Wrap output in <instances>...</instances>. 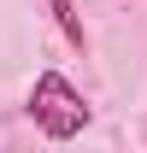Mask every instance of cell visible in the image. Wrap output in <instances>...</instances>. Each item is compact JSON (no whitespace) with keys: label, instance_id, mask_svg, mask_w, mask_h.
<instances>
[{"label":"cell","instance_id":"obj_1","mask_svg":"<svg viewBox=\"0 0 147 153\" xmlns=\"http://www.w3.org/2000/svg\"><path fill=\"white\" fill-rule=\"evenodd\" d=\"M24 112H30V124H36L47 141H71V135L88 130V118H94L88 100H82V88H76L71 76H59V71H41V76H36Z\"/></svg>","mask_w":147,"mask_h":153},{"label":"cell","instance_id":"obj_2","mask_svg":"<svg viewBox=\"0 0 147 153\" xmlns=\"http://www.w3.org/2000/svg\"><path fill=\"white\" fill-rule=\"evenodd\" d=\"M47 12H53L59 36L71 41V47H88V30H82V18H76V6H71V0H47Z\"/></svg>","mask_w":147,"mask_h":153}]
</instances>
